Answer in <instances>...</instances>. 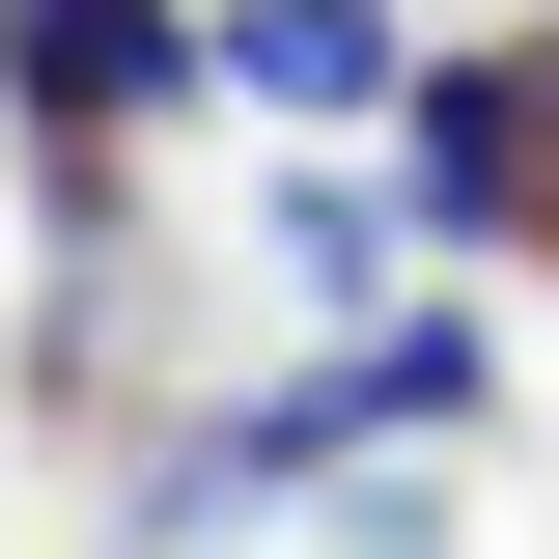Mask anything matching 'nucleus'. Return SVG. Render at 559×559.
<instances>
[{"label": "nucleus", "mask_w": 559, "mask_h": 559, "mask_svg": "<svg viewBox=\"0 0 559 559\" xmlns=\"http://www.w3.org/2000/svg\"><path fill=\"white\" fill-rule=\"evenodd\" d=\"M419 168H280V224H252V280H308V308H419Z\"/></svg>", "instance_id": "obj_4"}, {"label": "nucleus", "mask_w": 559, "mask_h": 559, "mask_svg": "<svg viewBox=\"0 0 559 559\" xmlns=\"http://www.w3.org/2000/svg\"><path fill=\"white\" fill-rule=\"evenodd\" d=\"M168 84H224V57H197V0H0V112H28V197H57L84 252L140 224V197H112V140L168 112Z\"/></svg>", "instance_id": "obj_1"}, {"label": "nucleus", "mask_w": 559, "mask_h": 559, "mask_svg": "<svg viewBox=\"0 0 559 559\" xmlns=\"http://www.w3.org/2000/svg\"><path fill=\"white\" fill-rule=\"evenodd\" d=\"M392 168H419L448 252H559V0H532V28H476V57H419Z\"/></svg>", "instance_id": "obj_2"}, {"label": "nucleus", "mask_w": 559, "mask_h": 559, "mask_svg": "<svg viewBox=\"0 0 559 559\" xmlns=\"http://www.w3.org/2000/svg\"><path fill=\"white\" fill-rule=\"evenodd\" d=\"M197 57L252 84L280 140H392L419 112V28H392V0H197Z\"/></svg>", "instance_id": "obj_3"}]
</instances>
